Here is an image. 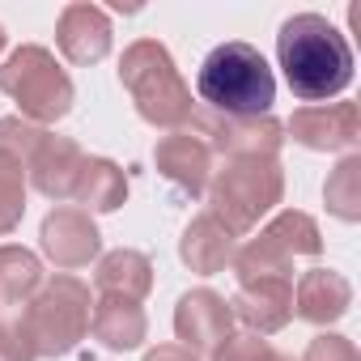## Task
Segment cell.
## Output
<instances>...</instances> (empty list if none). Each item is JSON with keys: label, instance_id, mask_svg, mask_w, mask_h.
Here are the masks:
<instances>
[{"label": "cell", "instance_id": "6da1fadb", "mask_svg": "<svg viewBox=\"0 0 361 361\" xmlns=\"http://www.w3.org/2000/svg\"><path fill=\"white\" fill-rule=\"evenodd\" d=\"M276 60L293 98L323 106L353 81V47L323 13H298L276 35Z\"/></svg>", "mask_w": 361, "mask_h": 361}, {"label": "cell", "instance_id": "7a4b0ae2", "mask_svg": "<svg viewBox=\"0 0 361 361\" xmlns=\"http://www.w3.org/2000/svg\"><path fill=\"white\" fill-rule=\"evenodd\" d=\"M196 94L217 115L255 119V115H268V106L276 102V77H272L268 60L259 56V47H251V43H221L200 64Z\"/></svg>", "mask_w": 361, "mask_h": 361}, {"label": "cell", "instance_id": "3957f363", "mask_svg": "<svg viewBox=\"0 0 361 361\" xmlns=\"http://www.w3.org/2000/svg\"><path fill=\"white\" fill-rule=\"evenodd\" d=\"M119 81L132 94L140 119L157 128H178L192 119V90L178 77L170 51L157 39H136L119 60Z\"/></svg>", "mask_w": 361, "mask_h": 361}, {"label": "cell", "instance_id": "277c9868", "mask_svg": "<svg viewBox=\"0 0 361 361\" xmlns=\"http://www.w3.org/2000/svg\"><path fill=\"white\" fill-rule=\"evenodd\" d=\"M285 196V174L276 157H230V166L209 183V217H217L234 238L255 230Z\"/></svg>", "mask_w": 361, "mask_h": 361}, {"label": "cell", "instance_id": "5b68a950", "mask_svg": "<svg viewBox=\"0 0 361 361\" xmlns=\"http://www.w3.org/2000/svg\"><path fill=\"white\" fill-rule=\"evenodd\" d=\"M90 310H94L90 289L77 276H51L22 310V327L39 357H64L90 331Z\"/></svg>", "mask_w": 361, "mask_h": 361}, {"label": "cell", "instance_id": "8992f818", "mask_svg": "<svg viewBox=\"0 0 361 361\" xmlns=\"http://www.w3.org/2000/svg\"><path fill=\"white\" fill-rule=\"evenodd\" d=\"M0 90L22 106V119L39 128L73 111V81L47 47H18L0 68Z\"/></svg>", "mask_w": 361, "mask_h": 361}, {"label": "cell", "instance_id": "52a82bcc", "mask_svg": "<svg viewBox=\"0 0 361 361\" xmlns=\"http://www.w3.org/2000/svg\"><path fill=\"white\" fill-rule=\"evenodd\" d=\"M192 128L200 136H209V149H221L230 157H276L285 128L272 115H255V119H234V115H217V111H192Z\"/></svg>", "mask_w": 361, "mask_h": 361}, {"label": "cell", "instance_id": "ba28073f", "mask_svg": "<svg viewBox=\"0 0 361 361\" xmlns=\"http://www.w3.org/2000/svg\"><path fill=\"white\" fill-rule=\"evenodd\" d=\"M174 331H178V340H183L188 353H217L234 336L230 302L217 298L213 289L183 293V302H178V310H174Z\"/></svg>", "mask_w": 361, "mask_h": 361}, {"label": "cell", "instance_id": "9c48e42d", "mask_svg": "<svg viewBox=\"0 0 361 361\" xmlns=\"http://www.w3.org/2000/svg\"><path fill=\"white\" fill-rule=\"evenodd\" d=\"M289 132L298 145L331 153V149H353L361 140V111L357 102H323V106H302L289 119Z\"/></svg>", "mask_w": 361, "mask_h": 361}, {"label": "cell", "instance_id": "30bf717a", "mask_svg": "<svg viewBox=\"0 0 361 361\" xmlns=\"http://www.w3.org/2000/svg\"><path fill=\"white\" fill-rule=\"evenodd\" d=\"M102 247V234L85 209H56L43 221V255L56 268H85Z\"/></svg>", "mask_w": 361, "mask_h": 361}, {"label": "cell", "instance_id": "8fae6325", "mask_svg": "<svg viewBox=\"0 0 361 361\" xmlns=\"http://www.w3.org/2000/svg\"><path fill=\"white\" fill-rule=\"evenodd\" d=\"M230 314L243 319L251 331L259 336H272L281 331L289 319H293V281L289 276H259V281H243L234 302H230Z\"/></svg>", "mask_w": 361, "mask_h": 361}, {"label": "cell", "instance_id": "7c38bea8", "mask_svg": "<svg viewBox=\"0 0 361 361\" xmlns=\"http://www.w3.org/2000/svg\"><path fill=\"white\" fill-rule=\"evenodd\" d=\"M157 170L178 192L200 196L209 188V174H213V149L192 132H170L157 140Z\"/></svg>", "mask_w": 361, "mask_h": 361}, {"label": "cell", "instance_id": "4fadbf2b", "mask_svg": "<svg viewBox=\"0 0 361 361\" xmlns=\"http://www.w3.org/2000/svg\"><path fill=\"white\" fill-rule=\"evenodd\" d=\"M56 43L73 64H98L111 51V22L98 5H68L60 13Z\"/></svg>", "mask_w": 361, "mask_h": 361}, {"label": "cell", "instance_id": "5bb4252c", "mask_svg": "<svg viewBox=\"0 0 361 361\" xmlns=\"http://www.w3.org/2000/svg\"><path fill=\"white\" fill-rule=\"evenodd\" d=\"M81 161H85V153L77 149V140L47 132L26 166H30L35 188L47 200H64V196H73V183H77V174H81Z\"/></svg>", "mask_w": 361, "mask_h": 361}, {"label": "cell", "instance_id": "9a60e30c", "mask_svg": "<svg viewBox=\"0 0 361 361\" xmlns=\"http://www.w3.org/2000/svg\"><path fill=\"white\" fill-rule=\"evenodd\" d=\"M293 306L302 319L310 323H336L348 306H353V285L331 272V268H314L298 281V293H293Z\"/></svg>", "mask_w": 361, "mask_h": 361}, {"label": "cell", "instance_id": "2e32d148", "mask_svg": "<svg viewBox=\"0 0 361 361\" xmlns=\"http://www.w3.org/2000/svg\"><path fill=\"white\" fill-rule=\"evenodd\" d=\"M178 255H183V264H188L192 272L213 276V272H221V268H230V264H234V234H230L217 217L200 213V217L188 226Z\"/></svg>", "mask_w": 361, "mask_h": 361}, {"label": "cell", "instance_id": "e0dca14e", "mask_svg": "<svg viewBox=\"0 0 361 361\" xmlns=\"http://www.w3.org/2000/svg\"><path fill=\"white\" fill-rule=\"evenodd\" d=\"M90 331H94L106 348H123V353H128V348H136V344L145 340L149 323H145L140 302L102 293V298L94 302V310H90Z\"/></svg>", "mask_w": 361, "mask_h": 361}, {"label": "cell", "instance_id": "ac0fdd59", "mask_svg": "<svg viewBox=\"0 0 361 361\" xmlns=\"http://www.w3.org/2000/svg\"><path fill=\"white\" fill-rule=\"evenodd\" d=\"M123 196H128V178H123V170L115 166V161H106V157H85L81 161V174H77V183H73V200L90 213H111V209H119L123 204Z\"/></svg>", "mask_w": 361, "mask_h": 361}, {"label": "cell", "instance_id": "d6986e66", "mask_svg": "<svg viewBox=\"0 0 361 361\" xmlns=\"http://www.w3.org/2000/svg\"><path fill=\"white\" fill-rule=\"evenodd\" d=\"M94 285H98V293L140 302L153 289V264L140 251H111V255H102V264L94 272Z\"/></svg>", "mask_w": 361, "mask_h": 361}, {"label": "cell", "instance_id": "ffe728a7", "mask_svg": "<svg viewBox=\"0 0 361 361\" xmlns=\"http://www.w3.org/2000/svg\"><path fill=\"white\" fill-rule=\"evenodd\" d=\"M259 238H268V243H272L285 259H298V255H319V251H323V238H319L314 217H306V213H298V209L281 213L268 230H259Z\"/></svg>", "mask_w": 361, "mask_h": 361}, {"label": "cell", "instance_id": "44dd1931", "mask_svg": "<svg viewBox=\"0 0 361 361\" xmlns=\"http://www.w3.org/2000/svg\"><path fill=\"white\" fill-rule=\"evenodd\" d=\"M43 285V264L26 247H0V302H26Z\"/></svg>", "mask_w": 361, "mask_h": 361}, {"label": "cell", "instance_id": "7402d4cb", "mask_svg": "<svg viewBox=\"0 0 361 361\" xmlns=\"http://www.w3.org/2000/svg\"><path fill=\"white\" fill-rule=\"evenodd\" d=\"M323 196H327V209H331L340 221H357V217H361V157H357V153H348V157L331 170Z\"/></svg>", "mask_w": 361, "mask_h": 361}, {"label": "cell", "instance_id": "603a6c76", "mask_svg": "<svg viewBox=\"0 0 361 361\" xmlns=\"http://www.w3.org/2000/svg\"><path fill=\"white\" fill-rule=\"evenodd\" d=\"M43 136H47V132H43L39 123H30V119H0V157L26 166V161L35 157V149H39Z\"/></svg>", "mask_w": 361, "mask_h": 361}, {"label": "cell", "instance_id": "cb8c5ba5", "mask_svg": "<svg viewBox=\"0 0 361 361\" xmlns=\"http://www.w3.org/2000/svg\"><path fill=\"white\" fill-rule=\"evenodd\" d=\"M26 209V183H22V166L0 157V234H9L22 221Z\"/></svg>", "mask_w": 361, "mask_h": 361}, {"label": "cell", "instance_id": "d4e9b609", "mask_svg": "<svg viewBox=\"0 0 361 361\" xmlns=\"http://www.w3.org/2000/svg\"><path fill=\"white\" fill-rule=\"evenodd\" d=\"M213 361H293V357H285L281 348H272V344L259 340V336H230V340L213 353Z\"/></svg>", "mask_w": 361, "mask_h": 361}, {"label": "cell", "instance_id": "484cf974", "mask_svg": "<svg viewBox=\"0 0 361 361\" xmlns=\"http://www.w3.org/2000/svg\"><path fill=\"white\" fill-rule=\"evenodd\" d=\"M0 361H39V353H35L22 319H13V323L0 319Z\"/></svg>", "mask_w": 361, "mask_h": 361}, {"label": "cell", "instance_id": "4316f807", "mask_svg": "<svg viewBox=\"0 0 361 361\" xmlns=\"http://www.w3.org/2000/svg\"><path fill=\"white\" fill-rule=\"evenodd\" d=\"M302 361H361L357 357V348H353V340H344V336H314L310 340V348H306V357Z\"/></svg>", "mask_w": 361, "mask_h": 361}, {"label": "cell", "instance_id": "83f0119b", "mask_svg": "<svg viewBox=\"0 0 361 361\" xmlns=\"http://www.w3.org/2000/svg\"><path fill=\"white\" fill-rule=\"evenodd\" d=\"M145 361H196V353H188L183 344H157Z\"/></svg>", "mask_w": 361, "mask_h": 361}, {"label": "cell", "instance_id": "f1b7e54d", "mask_svg": "<svg viewBox=\"0 0 361 361\" xmlns=\"http://www.w3.org/2000/svg\"><path fill=\"white\" fill-rule=\"evenodd\" d=\"M0 51H5V30H0Z\"/></svg>", "mask_w": 361, "mask_h": 361}]
</instances>
